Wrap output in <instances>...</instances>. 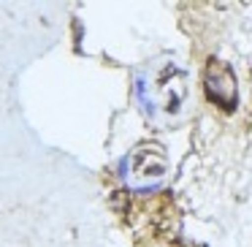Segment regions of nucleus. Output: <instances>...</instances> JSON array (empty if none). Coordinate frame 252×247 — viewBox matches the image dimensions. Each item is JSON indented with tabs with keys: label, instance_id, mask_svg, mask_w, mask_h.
<instances>
[{
	"label": "nucleus",
	"instance_id": "obj_1",
	"mask_svg": "<svg viewBox=\"0 0 252 247\" xmlns=\"http://www.w3.org/2000/svg\"><path fill=\"white\" fill-rule=\"evenodd\" d=\"M122 176L136 187H155L168 171V158L158 144L138 147L130 158L122 160Z\"/></svg>",
	"mask_w": 252,
	"mask_h": 247
},
{
	"label": "nucleus",
	"instance_id": "obj_2",
	"mask_svg": "<svg viewBox=\"0 0 252 247\" xmlns=\"http://www.w3.org/2000/svg\"><path fill=\"white\" fill-rule=\"evenodd\" d=\"M206 90L214 95L217 101H230L233 104L236 98V82H233V73L228 71L225 66H212L206 73Z\"/></svg>",
	"mask_w": 252,
	"mask_h": 247
}]
</instances>
